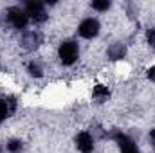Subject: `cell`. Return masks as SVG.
<instances>
[{"mask_svg": "<svg viewBox=\"0 0 155 153\" xmlns=\"http://www.w3.org/2000/svg\"><path fill=\"white\" fill-rule=\"evenodd\" d=\"M81 49L76 40H61L56 49V58L61 67H74L79 61Z\"/></svg>", "mask_w": 155, "mask_h": 153, "instance_id": "6da1fadb", "label": "cell"}, {"mask_svg": "<svg viewBox=\"0 0 155 153\" xmlns=\"http://www.w3.org/2000/svg\"><path fill=\"white\" fill-rule=\"evenodd\" d=\"M4 20H5V24H7L11 29H15V31H18V33L27 31V25L31 24L27 13H25L24 7H20V5H9V7L4 11Z\"/></svg>", "mask_w": 155, "mask_h": 153, "instance_id": "7a4b0ae2", "label": "cell"}, {"mask_svg": "<svg viewBox=\"0 0 155 153\" xmlns=\"http://www.w3.org/2000/svg\"><path fill=\"white\" fill-rule=\"evenodd\" d=\"M24 11L29 16V22L35 25H43L49 20V13L45 9V4L40 0H27L24 4Z\"/></svg>", "mask_w": 155, "mask_h": 153, "instance_id": "3957f363", "label": "cell"}, {"mask_svg": "<svg viewBox=\"0 0 155 153\" xmlns=\"http://www.w3.org/2000/svg\"><path fill=\"white\" fill-rule=\"evenodd\" d=\"M76 33L83 40H96L101 33V22L96 16H87L78 24Z\"/></svg>", "mask_w": 155, "mask_h": 153, "instance_id": "277c9868", "label": "cell"}, {"mask_svg": "<svg viewBox=\"0 0 155 153\" xmlns=\"http://www.w3.org/2000/svg\"><path fill=\"white\" fill-rule=\"evenodd\" d=\"M110 139L114 141V144H117L119 153H141V148L135 142V139H132L123 130H114L110 133Z\"/></svg>", "mask_w": 155, "mask_h": 153, "instance_id": "5b68a950", "label": "cell"}, {"mask_svg": "<svg viewBox=\"0 0 155 153\" xmlns=\"http://www.w3.org/2000/svg\"><path fill=\"white\" fill-rule=\"evenodd\" d=\"M43 45V33L38 29H27L20 34V47L25 52H36Z\"/></svg>", "mask_w": 155, "mask_h": 153, "instance_id": "8992f818", "label": "cell"}, {"mask_svg": "<svg viewBox=\"0 0 155 153\" xmlns=\"http://www.w3.org/2000/svg\"><path fill=\"white\" fill-rule=\"evenodd\" d=\"M74 148L79 153H94L96 151V135L94 132L81 130L74 135Z\"/></svg>", "mask_w": 155, "mask_h": 153, "instance_id": "52a82bcc", "label": "cell"}, {"mask_svg": "<svg viewBox=\"0 0 155 153\" xmlns=\"http://www.w3.org/2000/svg\"><path fill=\"white\" fill-rule=\"evenodd\" d=\"M18 110V97L16 96H0V126L11 117L16 114Z\"/></svg>", "mask_w": 155, "mask_h": 153, "instance_id": "ba28073f", "label": "cell"}, {"mask_svg": "<svg viewBox=\"0 0 155 153\" xmlns=\"http://www.w3.org/2000/svg\"><path fill=\"white\" fill-rule=\"evenodd\" d=\"M128 56V47L123 41H114L107 47V60L110 63H119L124 61V58Z\"/></svg>", "mask_w": 155, "mask_h": 153, "instance_id": "9c48e42d", "label": "cell"}, {"mask_svg": "<svg viewBox=\"0 0 155 153\" xmlns=\"http://www.w3.org/2000/svg\"><path fill=\"white\" fill-rule=\"evenodd\" d=\"M90 96H92L94 101H97V103H105V101L110 99V96H112V88H110L107 83H96V85H92Z\"/></svg>", "mask_w": 155, "mask_h": 153, "instance_id": "30bf717a", "label": "cell"}, {"mask_svg": "<svg viewBox=\"0 0 155 153\" xmlns=\"http://www.w3.org/2000/svg\"><path fill=\"white\" fill-rule=\"evenodd\" d=\"M25 72L31 77H35V79H41V77L45 76V67H43V63L40 60L33 58V60H29L25 63Z\"/></svg>", "mask_w": 155, "mask_h": 153, "instance_id": "8fae6325", "label": "cell"}, {"mask_svg": "<svg viewBox=\"0 0 155 153\" xmlns=\"http://www.w3.org/2000/svg\"><path fill=\"white\" fill-rule=\"evenodd\" d=\"M24 141L20 137H11L7 142H5V151L7 153H24Z\"/></svg>", "mask_w": 155, "mask_h": 153, "instance_id": "7c38bea8", "label": "cell"}, {"mask_svg": "<svg viewBox=\"0 0 155 153\" xmlns=\"http://www.w3.org/2000/svg\"><path fill=\"white\" fill-rule=\"evenodd\" d=\"M90 7H92V11H96V13H107V11L112 7V2H110V0H92V2H90Z\"/></svg>", "mask_w": 155, "mask_h": 153, "instance_id": "4fadbf2b", "label": "cell"}, {"mask_svg": "<svg viewBox=\"0 0 155 153\" xmlns=\"http://www.w3.org/2000/svg\"><path fill=\"white\" fill-rule=\"evenodd\" d=\"M144 40H146V45L155 50V27H148L146 33H144Z\"/></svg>", "mask_w": 155, "mask_h": 153, "instance_id": "5bb4252c", "label": "cell"}, {"mask_svg": "<svg viewBox=\"0 0 155 153\" xmlns=\"http://www.w3.org/2000/svg\"><path fill=\"white\" fill-rule=\"evenodd\" d=\"M144 77H146L150 83H155V65H150V67L144 70Z\"/></svg>", "mask_w": 155, "mask_h": 153, "instance_id": "9a60e30c", "label": "cell"}, {"mask_svg": "<svg viewBox=\"0 0 155 153\" xmlns=\"http://www.w3.org/2000/svg\"><path fill=\"white\" fill-rule=\"evenodd\" d=\"M148 142H150L152 151L155 153V128H150V130H148Z\"/></svg>", "mask_w": 155, "mask_h": 153, "instance_id": "2e32d148", "label": "cell"}, {"mask_svg": "<svg viewBox=\"0 0 155 153\" xmlns=\"http://www.w3.org/2000/svg\"><path fill=\"white\" fill-rule=\"evenodd\" d=\"M2 151H4V150H2V146H0V153H2Z\"/></svg>", "mask_w": 155, "mask_h": 153, "instance_id": "e0dca14e", "label": "cell"}, {"mask_svg": "<svg viewBox=\"0 0 155 153\" xmlns=\"http://www.w3.org/2000/svg\"><path fill=\"white\" fill-rule=\"evenodd\" d=\"M0 70H2V63H0Z\"/></svg>", "mask_w": 155, "mask_h": 153, "instance_id": "ac0fdd59", "label": "cell"}]
</instances>
